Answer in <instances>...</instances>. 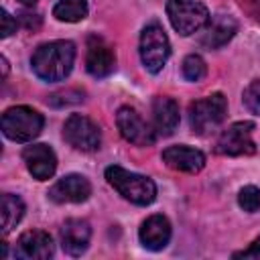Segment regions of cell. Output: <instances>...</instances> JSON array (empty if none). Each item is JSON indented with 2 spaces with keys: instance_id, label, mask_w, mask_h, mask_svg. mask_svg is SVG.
Instances as JSON below:
<instances>
[{
  "instance_id": "20",
  "label": "cell",
  "mask_w": 260,
  "mask_h": 260,
  "mask_svg": "<svg viewBox=\"0 0 260 260\" xmlns=\"http://www.w3.org/2000/svg\"><path fill=\"white\" fill-rule=\"evenodd\" d=\"M87 0H59L53 6V16L61 22H79L87 16Z\"/></svg>"
},
{
  "instance_id": "16",
  "label": "cell",
  "mask_w": 260,
  "mask_h": 260,
  "mask_svg": "<svg viewBox=\"0 0 260 260\" xmlns=\"http://www.w3.org/2000/svg\"><path fill=\"white\" fill-rule=\"evenodd\" d=\"M138 238H140V244L146 250L158 252L171 240V221L165 215L154 213V215H150V217H146L142 221L140 232H138Z\"/></svg>"
},
{
  "instance_id": "1",
  "label": "cell",
  "mask_w": 260,
  "mask_h": 260,
  "mask_svg": "<svg viewBox=\"0 0 260 260\" xmlns=\"http://www.w3.org/2000/svg\"><path fill=\"white\" fill-rule=\"evenodd\" d=\"M73 61L75 45L71 41H51L37 47L30 57V67L43 81H61L71 73Z\"/></svg>"
},
{
  "instance_id": "4",
  "label": "cell",
  "mask_w": 260,
  "mask_h": 260,
  "mask_svg": "<svg viewBox=\"0 0 260 260\" xmlns=\"http://www.w3.org/2000/svg\"><path fill=\"white\" fill-rule=\"evenodd\" d=\"M43 116L28 106H12L2 114V132L14 142H30L43 130Z\"/></svg>"
},
{
  "instance_id": "21",
  "label": "cell",
  "mask_w": 260,
  "mask_h": 260,
  "mask_svg": "<svg viewBox=\"0 0 260 260\" xmlns=\"http://www.w3.org/2000/svg\"><path fill=\"white\" fill-rule=\"evenodd\" d=\"M207 75V65L199 55H187L183 59V77L187 81H201Z\"/></svg>"
},
{
  "instance_id": "14",
  "label": "cell",
  "mask_w": 260,
  "mask_h": 260,
  "mask_svg": "<svg viewBox=\"0 0 260 260\" xmlns=\"http://www.w3.org/2000/svg\"><path fill=\"white\" fill-rule=\"evenodd\" d=\"M162 160L175 169V171H183V173H199L205 167V154L199 148L187 146V144H175L162 150Z\"/></svg>"
},
{
  "instance_id": "3",
  "label": "cell",
  "mask_w": 260,
  "mask_h": 260,
  "mask_svg": "<svg viewBox=\"0 0 260 260\" xmlns=\"http://www.w3.org/2000/svg\"><path fill=\"white\" fill-rule=\"evenodd\" d=\"M228 114V100L223 93H209L189 106V126L193 134L205 136L219 128Z\"/></svg>"
},
{
  "instance_id": "8",
  "label": "cell",
  "mask_w": 260,
  "mask_h": 260,
  "mask_svg": "<svg viewBox=\"0 0 260 260\" xmlns=\"http://www.w3.org/2000/svg\"><path fill=\"white\" fill-rule=\"evenodd\" d=\"M254 122L250 120H242V122H234L232 126H228L215 144V150L219 154L225 156H242V154H254L256 152V144L252 140V132H254Z\"/></svg>"
},
{
  "instance_id": "9",
  "label": "cell",
  "mask_w": 260,
  "mask_h": 260,
  "mask_svg": "<svg viewBox=\"0 0 260 260\" xmlns=\"http://www.w3.org/2000/svg\"><path fill=\"white\" fill-rule=\"evenodd\" d=\"M116 126L124 140L136 144V146H148L156 140V132L146 120L130 106H122L116 114Z\"/></svg>"
},
{
  "instance_id": "22",
  "label": "cell",
  "mask_w": 260,
  "mask_h": 260,
  "mask_svg": "<svg viewBox=\"0 0 260 260\" xmlns=\"http://www.w3.org/2000/svg\"><path fill=\"white\" fill-rule=\"evenodd\" d=\"M238 205L248 211V213H254L260 209V189L256 185H246L240 189L238 193Z\"/></svg>"
},
{
  "instance_id": "11",
  "label": "cell",
  "mask_w": 260,
  "mask_h": 260,
  "mask_svg": "<svg viewBox=\"0 0 260 260\" xmlns=\"http://www.w3.org/2000/svg\"><path fill=\"white\" fill-rule=\"evenodd\" d=\"M49 199L55 203H81L91 195V185L83 175H65L61 177L51 189Z\"/></svg>"
},
{
  "instance_id": "23",
  "label": "cell",
  "mask_w": 260,
  "mask_h": 260,
  "mask_svg": "<svg viewBox=\"0 0 260 260\" xmlns=\"http://www.w3.org/2000/svg\"><path fill=\"white\" fill-rule=\"evenodd\" d=\"M242 100H244V106H246L252 114L260 116V79L252 81V83L244 89Z\"/></svg>"
},
{
  "instance_id": "13",
  "label": "cell",
  "mask_w": 260,
  "mask_h": 260,
  "mask_svg": "<svg viewBox=\"0 0 260 260\" xmlns=\"http://www.w3.org/2000/svg\"><path fill=\"white\" fill-rule=\"evenodd\" d=\"M22 158L26 162L28 173L37 181H47L53 177L57 169V156L49 144H30L22 150Z\"/></svg>"
},
{
  "instance_id": "5",
  "label": "cell",
  "mask_w": 260,
  "mask_h": 260,
  "mask_svg": "<svg viewBox=\"0 0 260 260\" xmlns=\"http://www.w3.org/2000/svg\"><path fill=\"white\" fill-rule=\"evenodd\" d=\"M167 16L173 28L183 35H195L209 22V10L199 0H169L167 2Z\"/></svg>"
},
{
  "instance_id": "10",
  "label": "cell",
  "mask_w": 260,
  "mask_h": 260,
  "mask_svg": "<svg viewBox=\"0 0 260 260\" xmlns=\"http://www.w3.org/2000/svg\"><path fill=\"white\" fill-rule=\"evenodd\" d=\"M55 254L53 238L43 230H28L16 240L14 256L22 260H49Z\"/></svg>"
},
{
  "instance_id": "15",
  "label": "cell",
  "mask_w": 260,
  "mask_h": 260,
  "mask_svg": "<svg viewBox=\"0 0 260 260\" xmlns=\"http://www.w3.org/2000/svg\"><path fill=\"white\" fill-rule=\"evenodd\" d=\"M89 238L91 228L85 219L71 217L61 228V248L69 256H81L89 246Z\"/></svg>"
},
{
  "instance_id": "6",
  "label": "cell",
  "mask_w": 260,
  "mask_h": 260,
  "mask_svg": "<svg viewBox=\"0 0 260 260\" xmlns=\"http://www.w3.org/2000/svg\"><path fill=\"white\" fill-rule=\"evenodd\" d=\"M171 55V43L165 28L156 22H150L142 28L140 35V61L146 71L158 73Z\"/></svg>"
},
{
  "instance_id": "19",
  "label": "cell",
  "mask_w": 260,
  "mask_h": 260,
  "mask_svg": "<svg viewBox=\"0 0 260 260\" xmlns=\"http://www.w3.org/2000/svg\"><path fill=\"white\" fill-rule=\"evenodd\" d=\"M0 211H2V234L6 236L22 219V215H24V203H22V199L18 195L4 193L2 199H0Z\"/></svg>"
},
{
  "instance_id": "26",
  "label": "cell",
  "mask_w": 260,
  "mask_h": 260,
  "mask_svg": "<svg viewBox=\"0 0 260 260\" xmlns=\"http://www.w3.org/2000/svg\"><path fill=\"white\" fill-rule=\"evenodd\" d=\"M0 61H2V77H6L8 75V61H6V57H2Z\"/></svg>"
},
{
  "instance_id": "7",
  "label": "cell",
  "mask_w": 260,
  "mask_h": 260,
  "mask_svg": "<svg viewBox=\"0 0 260 260\" xmlns=\"http://www.w3.org/2000/svg\"><path fill=\"white\" fill-rule=\"evenodd\" d=\"M63 138L81 152H93L102 144L100 126L83 114H71L63 124Z\"/></svg>"
},
{
  "instance_id": "2",
  "label": "cell",
  "mask_w": 260,
  "mask_h": 260,
  "mask_svg": "<svg viewBox=\"0 0 260 260\" xmlns=\"http://www.w3.org/2000/svg\"><path fill=\"white\" fill-rule=\"evenodd\" d=\"M106 179L130 203L150 205L156 199V185L150 177L126 171L124 167H118V165H112L106 169Z\"/></svg>"
},
{
  "instance_id": "18",
  "label": "cell",
  "mask_w": 260,
  "mask_h": 260,
  "mask_svg": "<svg viewBox=\"0 0 260 260\" xmlns=\"http://www.w3.org/2000/svg\"><path fill=\"white\" fill-rule=\"evenodd\" d=\"M179 106L173 98L158 95L152 102V128L156 136H171L179 126Z\"/></svg>"
},
{
  "instance_id": "24",
  "label": "cell",
  "mask_w": 260,
  "mask_h": 260,
  "mask_svg": "<svg viewBox=\"0 0 260 260\" xmlns=\"http://www.w3.org/2000/svg\"><path fill=\"white\" fill-rule=\"evenodd\" d=\"M234 258H252V260H260V236L250 244V248L242 250V252H234Z\"/></svg>"
},
{
  "instance_id": "27",
  "label": "cell",
  "mask_w": 260,
  "mask_h": 260,
  "mask_svg": "<svg viewBox=\"0 0 260 260\" xmlns=\"http://www.w3.org/2000/svg\"><path fill=\"white\" fill-rule=\"evenodd\" d=\"M18 2H22V4H26V6H30V4H35L37 0H18Z\"/></svg>"
},
{
  "instance_id": "17",
  "label": "cell",
  "mask_w": 260,
  "mask_h": 260,
  "mask_svg": "<svg viewBox=\"0 0 260 260\" xmlns=\"http://www.w3.org/2000/svg\"><path fill=\"white\" fill-rule=\"evenodd\" d=\"M236 32H238L236 18L230 14H217V16H213V20L209 18V22L205 24V32L201 35L199 43L207 49H219V47L228 45Z\"/></svg>"
},
{
  "instance_id": "12",
  "label": "cell",
  "mask_w": 260,
  "mask_h": 260,
  "mask_svg": "<svg viewBox=\"0 0 260 260\" xmlns=\"http://www.w3.org/2000/svg\"><path fill=\"white\" fill-rule=\"evenodd\" d=\"M85 69L93 77H108L116 69V53L114 49L100 37H89Z\"/></svg>"
},
{
  "instance_id": "25",
  "label": "cell",
  "mask_w": 260,
  "mask_h": 260,
  "mask_svg": "<svg viewBox=\"0 0 260 260\" xmlns=\"http://www.w3.org/2000/svg\"><path fill=\"white\" fill-rule=\"evenodd\" d=\"M12 32H16V20L12 18V14L8 10H2V30H0V35H2V39H6Z\"/></svg>"
}]
</instances>
